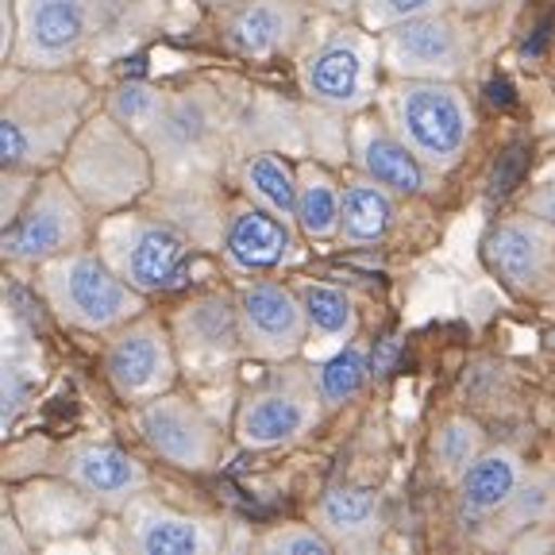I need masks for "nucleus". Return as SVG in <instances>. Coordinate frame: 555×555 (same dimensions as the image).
<instances>
[{
	"label": "nucleus",
	"instance_id": "obj_1",
	"mask_svg": "<svg viewBox=\"0 0 555 555\" xmlns=\"http://www.w3.org/2000/svg\"><path fill=\"white\" fill-rule=\"evenodd\" d=\"M89 86L66 69H20L4 81L0 158L4 170L43 173L62 163L69 143L86 128Z\"/></svg>",
	"mask_w": 555,
	"mask_h": 555
},
{
	"label": "nucleus",
	"instance_id": "obj_2",
	"mask_svg": "<svg viewBox=\"0 0 555 555\" xmlns=\"http://www.w3.org/2000/svg\"><path fill=\"white\" fill-rule=\"evenodd\" d=\"M39 294L54 321L66 328L89 332V336H113L120 324L135 321L147 309V294L128 286L101 251H78L62 255L39 267Z\"/></svg>",
	"mask_w": 555,
	"mask_h": 555
},
{
	"label": "nucleus",
	"instance_id": "obj_3",
	"mask_svg": "<svg viewBox=\"0 0 555 555\" xmlns=\"http://www.w3.org/2000/svg\"><path fill=\"white\" fill-rule=\"evenodd\" d=\"M386 120L405 139L413 155L428 170L443 173L460 166L475 139V108L467 93L455 81H428V78H398L386 96Z\"/></svg>",
	"mask_w": 555,
	"mask_h": 555
},
{
	"label": "nucleus",
	"instance_id": "obj_4",
	"mask_svg": "<svg viewBox=\"0 0 555 555\" xmlns=\"http://www.w3.org/2000/svg\"><path fill=\"white\" fill-rule=\"evenodd\" d=\"M128 0H12L9 62L20 69H66L108 31Z\"/></svg>",
	"mask_w": 555,
	"mask_h": 555
},
{
	"label": "nucleus",
	"instance_id": "obj_5",
	"mask_svg": "<svg viewBox=\"0 0 555 555\" xmlns=\"http://www.w3.org/2000/svg\"><path fill=\"white\" fill-rule=\"evenodd\" d=\"M74 190L86 197L89 208H120L151 185V155L147 143L116 116L86 120L78 139L66 151V170Z\"/></svg>",
	"mask_w": 555,
	"mask_h": 555
},
{
	"label": "nucleus",
	"instance_id": "obj_6",
	"mask_svg": "<svg viewBox=\"0 0 555 555\" xmlns=\"http://www.w3.org/2000/svg\"><path fill=\"white\" fill-rule=\"evenodd\" d=\"M96 251L139 294H170L185 286L193 262V240L170 220L143 212H113L96 228Z\"/></svg>",
	"mask_w": 555,
	"mask_h": 555
},
{
	"label": "nucleus",
	"instance_id": "obj_7",
	"mask_svg": "<svg viewBox=\"0 0 555 555\" xmlns=\"http://www.w3.org/2000/svg\"><path fill=\"white\" fill-rule=\"evenodd\" d=\"M89 240V205L62 170H43L4 228L9 267H43Z\"/></svg>",
	"mask_w": 555,
	"mask_h": 555
},
{
	"label": "nucleus",
	"instance_id": "obj_8",
	"mask_svg": "<svg viewBox=\"0 0 555 555\" xmlns=\"http://www.w3.org/2000/svg\"><path fill=\"white\" fill-rule=\"evenodd\" d=\"M324 409L328 405H324L321 386H317V371L286 359L240 401L235 440L247 451L286 448L321 425Z\"/></svg>",
	"mask_w": 555,
	"mask_h": 555
},
{
	"label": "nucleus",
	"instance_id": "obj_9",
	"mask_svg": "<svg viewBox=\"0 0 555 555\" xmlns=\"http://www.w3.org/2000/svg\"><path fill=\"white\" fill-rule=\"evenodd\" d=\"M382 39L371 31H332L301 59V89L332 113H359L378 93Z\"/></svg>",
	"mask_w": 555,
	"mask_h": 555
},
{
	"label": "nucleus",
	"instance_id": "obj_10",
	"mask_svg": "<svg viewBox=\"0 0 555 555\" xmlns=\"http://www.w3.org/2000/svg\"><path fill=\"white\" fill-rule=\"evenodd\" d=\"M101 366L116 398L128 405H143V401L173 390L182 356H178L173 332L147 312H139L135 321L120 324L108 336Z\"/></svg>",
	"mask_w": 555,
	"mask_h": 555
},
{
	"label": "nucleus",
	"instance_id": "obj_11",
	"mask_svg": "<svg viewBox=\"0 0 555 555\" xmlns=\"http://www.w3.org/2000/svg\"><path fill=\"white\" fill-rule=\"evenodd\" d=\"M382 62L393 78L460 81L475 66V39L460 16L440 9L382 31Z\"/></svg>",
	"mask_w": 555,
	"mask_h": 555
},
{
	"label": "nucleus",
	"instance_id": "obj_12",
	"mask_svg": "<svg viewBox=\"0 0 555 555\" xmlns=\"http://www.w3.org/2000/svg\"><path fill=\"white\" fill-rule=\"evenodd\" d=\"M135 428L158 460L178 470H212L220 463V428L182 393H158L135 405Z\"/></svg>",
	"mask_w": 555,
	"mask_h": 555
},
{
	"label": "nucleus",
	"instance_id": "obj_13",
	"mask_svg": "<svg viewBox=\"0 0 555 555\" xmlns=\"http://www.w3.org/2000/svg\"><path fill=\"white\" fill-rule=\"evenodd\" d=\"M482 262L517 297H540L555 286V228L540 212L498 220L482 240Z\"/></svg>",
	"mask_w": 555,
	"mask_h": 555
},
{
	"label": "nucleus",
	"instance_id": "obj_14",
	"mask_svg": "<svg viewBox=\"0 0 555 555\" xmlns=\"http://www.w3.org/2000/svg\"><path fill=\"white\" fill-rule=\"evenodd\" d=\"M240 328L243 356L286 363L309 347V317L297 286L282 282H251L240 289Z\"/></svg>",
	"mask_w": 555,
	"mask_h": 555
},
{
	"label": "nucleus",
	"instance_id": "obj_15",
	"mask_svg": "<svg viewBox=\"0 0 555 555\" xmlns=\"http://www.w3.org/2000/svg\"><path fill=\"white\" fill-rule=\"evenodd\" d=\"M59 475L74 482L89 502L108 513H124L139 494H147V467L116 443L78 440L59 455Z\"/></svg>",
	"mask_w": 555,
	"mask_h": 555
},
{
	"label": "nucleus",
	"instance_id": "obj_16",
	"mask_svg": "<svg viewBox=\"0 0 555 555\" xmlns=\"http://www.w3.org/2000/svg\"><path fill=\"white\" fill-rule=\"evenodd\" d=\"M124 537L139 555H212L224 547V525L139 494L124 509Z\"/></svg>",
	"mask_w": 555,
	"mask_h": 555
},
{
	"label": "nucleus",
	"instance_id": "obj_17",
	"mask_svg": "<svg viewBox=\"0 0 555 555\" xmlns=\"http://www.w3.org/2000/svg\"><path fill=\"white\" fill-rule=\"evenodd\" d=\"M173 344L182 363L212 371L220 363H232L243 356V328H240V297L232 294H205L193 297L178 309L170 321Z\"/></svg>",
	"mask_w": 555,
	"mask_h": 555
},
{
	"label": "nucleus",
	"instance_id": "obj_18",
	"mask_svg": "<svg viewBox=\"0 0 555 555\" xmlns=\"http://www.w3.org/2000/svg\"><path fill=\"white\" fill-rule=\"evenodd\" d=\"M220 251L235 274H267V270L286 267L297 251L294 220L278 217L274 208H262L251 201L232 217Z\"/></svg>",
	"mask_w": 555,
	"mask_h": 555
},
{
	"label": "nucleus",
	"instance_id": "obj_19",
	"mask_svg": "<svg viewBox=\"0 0 555 555\" xmlns=\"http://www.w3.org/2000/svg\"><path fill=\"white\" fill-rule=\"evenodd\" d=\"M301 27V0H243L224 20V43L240 59L270 62L297 43Z\"/></svg>",
	"mask_w": 555,
	"mask_h": 555
},
{
	"label": "nucleus",
	"instance_id": "obj_20",
	"mask_svg": "<svg viewBox=\"0 0 555 555\" xmlns=\"http://www.w3.org/2000/svg\"><path fill=\"white\" fill-rule=\"evenodd\" d=\"M96 509H101V505L89 502L78 486L66 482L62 475H59V482L27 486L24 494L16 498V505H12L20 529L27 532L31 544H51V540L86 532L96 520Z\"/></svg>",
	"mask_w": 555,
	"mask_h": 555
},
{
	"label": "nucleus",
	"instance_id": "obj_21",
	"mask_svg": "<svg viewBox=\"0 0 555 555\" xmlns=\"http://www.w3.org/2000/svg\"><path fill=\"white\" fill-rule=\"evenodd\" d=\"M351 151H356L366 178H374L398 197H416V193L428 190V173L433 170L413 155V147L390 124L359 120L356 131H351Z\"/></svg>",
	"mask_w": 555,
	"mask_h": 555
},
{
	"label": "nucleus",
	"instance_id": "obj_22",
	"mask_svg": "<svg viewBox=\"0 0 555 555\" xmlns=\"http://www.w3.org/2000/svg\"><path fill=\"white\" fill-rule=\"evenodd\" d=\"M317 529L344 552H371L378 547L382 529H386L382 502L359 486H332L317 502Z\"/></svg>",
	"mask_w": 555,
	"mask_h": 555
},
{
	"label": "nucleus",
	"instance_id": "obj_23",
	"mask_svg": "<svg viewBox=\"0 0 555 555\" xmlns=\"http://www.w3.org/2000/svg\"><path fill=\"white\" fill-rule=\"evenodd\" d=\"M212 131H217V116H212V104L205 96L166 93L163 113H158L155 128L147 131V147L166 163H185L208 147Z\"/></svg>",
	"mask_w": 555,
	"mask_h": 555
},
{
	"label": "nucleus",
	"instance_id": "obj_24",
	"mask_svg": "<svg viewBox=\"0 0 555 555\" xmlns=\"http://www.w3.org/2000/svg\"><path fill=\"white\" fill-rule=\"evenodd\" d=\"M525 463L517 451L509 448H486L475 463L467 467V475L460 478V509L470 520L498 517L505 509V502L517 490Z\"/></svg>",
	"mask_w": 555,
	"mask_h": 555
},
{
	"label": "nucleus",
	"instance_id": "obj_25",
	"mask_svg": "<svg viewBox=\"0 0 555 555\" xmlns=\"http://www.w3.org/2000/svg\"><path fill=\"white\" fill-rule=\"evenodd\" d=\"M398 193L378 185L374 178H356L344 185V205H339V243L351 247H371L390 235L393 220H398Z\"/></svg>",
	"mask_w": 555,
	"mask_h": 555
},
{
	"label": "nucleus",
	"instance_id": "obj_26",
	"mask_svg": "<svg viewBox=\"0 0 555 555\" xmlns=\"http://www.w3.org/2000/svg\"><path fill=\"white\" fill-rule=\"evenodd\" d=\"M339 205H344V185L336 173L321 163L297 166V212L294 224L305 240L328 243L339 240Z\"/></svg>",
	"mask_w": 555,
	"mask_h": 555
},
{
	"label": "nucleus",
	"instance_id": "obj_27",
	"mask_svg": "<svg viewBox=\"0 0 555 555\" xmlns=\"http://www.w3.org/2000/svg\"><path fill=\"white\" fill-rule=\"evenodd\" d=\"M297 294L305 301V317H309V344L317 351H339L344 344L359 336V309L351 294L328 282H297Z\"/></svg>",
	"mask_w": 555,
	"mask_h": 555
},
{
	"label": "nucleus",
	"instance_id": "obj_28",
	"mask_svg": "<svg viewBox=\"0 0 555 555\" xmlns=\"http://www.w3.org/2000/svg\"><path fill=\"white\" fill-rule=\"evenodd\" d=\"M243 193L278 217L294 220L297 212V166H289L278 151H259L243 163Z\"/></svg>",
	"mask_w": 555,
	"mask_h": 555
},
{
	"label": "nucleus",
	"instance_id": "obj_29",
	"mask_svg": "<svg viewBox=\"0 0 555 555\" xmlns=\"http://www.w3.org/2000/svg\"><path fill=\"white\" fill-rule=\"evenodd\" d=\"M371 371H374L371 351H366L359 339H351V344H344L339 351H332V356L317 366V386H321L324 405L339 409L351 398H359V390L366 386Z\"/></svg>",
	"mask_w": 555,
	"mask_h": 555
},
{
	"label": "nucleus",
	"instance_id": "obj_30",
	"mask_svg": "<svg viewBox=\"0 0 555 555\" xmlns=\"http://www.w3.org/2000/svg\"><path fill=\"white\" fill-rule=\"evenodd\" d=\"M552 517H555V475H547V470H525L513 498L505 502V509L498 513V529H502V537H513V532H525Z\"/></svg>",
	"mask_w": 555,
	"mask_h": 555
},
{
	"label": "nucleus",
	"instance_id": "obj_31",
	"mask_svg": "<svg viewBox=\"0 0 555 555\" xmlns=\"http://www.w3.org/2000/svg\"><path fill=\"white\" fill-rule=\"evenodd\" d=\"M486 451V433L478 421L470 416H448L433 436V460L436 470L443 478H455L460 482L467 475V467Z\"/></svg>",
	"mask_w": 555,
	"mask_h": 555
},
{
	"label": "nucleus",
	"instance_id": "obj_32",
	"mask_svg": "<svg viewBox=\"0 0 555 555\" xmlns=\"http://www.w3.org/2000/svg\"><path fill=\"white\" fill-rule=\"evenodd\" d=\"M39 378H43V371H39L35 351H20L16 336H12L9 351H4V378H0V386H4V409H0V425H4V433H12L20 416L27 413Z\"/></svg>",
	"mask_w": 555,
	"mask_h": 555
},
{
	"label": "nucleus",
	"instance_id": "obj_33",
	"mask_svg": "<svg viewBox=\"0 0 555 555\" xmlns=\"http://www.w3.org/2000/svg\"><path fill=\"white\" fill-rule=\"evenodd\" d=\"M163 104H166L163 89L128 81V86H120L113 96H108V116H116L124 128H131L139 139H143V143H147V131L155 128L158 113H163Z\"/></svg>",
	"mask_w": 555,
	"mask_h": 555
},
{
	"label": "nucleus",
	"instance_id": "obj_34",
	"mask_svg": "<svg viewBox=\"0 0 555 555\" xmlns=\"http://www.w3.org/2000/svg\"><path fill=\"white\" fill-rule=\"evenodd\" d=\"M448 9V0H359V20L366 31H390L405 20Z\"/></svg>",
	"mask_w": 555,
	"mask_h": 555
},
{
	"label": "nucleus",
	"instance_id": "obj_35",
	"mask_svg": "<svg viewBox=\"0 0 555 555\" xmlns=\"http://www.w3.org/2000/svg\"><path fill=\"white\" fill-rule=\"evenodd\" d=\"M262 552H274V555H332L336 544L324 537L317 525H282V529L267 532L259 540Z\"/></svg>",
	"mask_w": 555,
	"mask_h": 555
},
{
	"label": "nucleus",
	"instance_id": "obj_36",
	"mask_svg": "<svg viewBox=\"0 0 555 555\" xmlns=\"http://www.w3.org/2000/svg\"><path fill=\"white\" fill-rule=\"evenodd\" d=\"M520 158H525V147H513V151H509V158H505V173H494V185H490V193H494V197H502V193H509L513 178H517Z\"/></svg>",
	"mask_w": 555,
	"mask_h": 555
},
{
	"label": "nucleus",
	"instance_id": "obj_37",
	"mask_svg": "<svg viewBox=\"0 0 555 555\" xmlns=\"http://www.w3.org/2000/svg\"><path fill=\"white\" fill-rule=\"evenodd\" d=\"M393 359H398V339H393V336H386V339H382L378 347H374V356H371V363H374V374H390Z\"/></svg>",
	"mask_w": 555,
	"mask_h": 555
},
{
	"label": "nucleus",
	"instance_id": "obj_38",
	"mask_svg": "<svg viewBox=\"0 0 555 555\" xmlns=\"http://www.w3.org/2000/svg\"><path fill=\"white\" fill-rule=\"evenodd\" d=\"M529 208L532 212H540V217L547 220V224L555 228V185H544V190H537L529 197Z\"/></svg>",
	"mask_w": 555,
	"mask_h": 555
},
{
	"label": "nucleus",
	"instance_id": "obj_39",
	"mask_svg": "<svg viewBox=\"0 0 555 555\" xmlns=\"http://www.w3.org/2000/svg\"><path fill=\"white\" fill-rule=\"evenodd\" d=\"M16 529H20V520H16V513H12V517L4 520V537H0V547H4V552H9V555L27 552V547H31V540H24Z\"/></svg>",
	"mask_w": 555,
	"mask_h": 555
},
{
	"label": "nucleus",
	"instance_id": "obj_40",
	"mask_svg": "<svg viewBox=\"0 0 555 555\" xmlns=\"http://www.w3.org/2000/svg\"><path fill=\"white\" fill-rule=\"evenodd\" d=\"M460 4V12H486L494 9V4H502V0H455Z\"/></svg>",
	"mask_w": 555,
	"mask_h": 555
},
{
	"label": "nucleus",
	"instance_id": "obj_41",
	"mask_svg": "<svg viewBox=\"0 0 555 555\" xmlns=\"http://www.w3.org/2000/svg\"><path fill=\"white\" fill-rule=\"evenodd\" d=\"M317 4H324V9H356L359 0H317Z\"/></svg>",
	"mask_w": 555,
	"mask_h": 555
},
{
	"label": "nucleus",
	"instance_id": "obj_42",
	"mask_svg": "<svg viewBox=\"0 0 555 555\" xmlns=\"http://www.w3.org/2000/svg\"><path fill=\"white\" fill-rule=\"evenodd\" d=\"M552 339H555V336H552Z\"/></svg>",
	"mask_w": 555,
	"mask_h": 555
}]
</instances>
